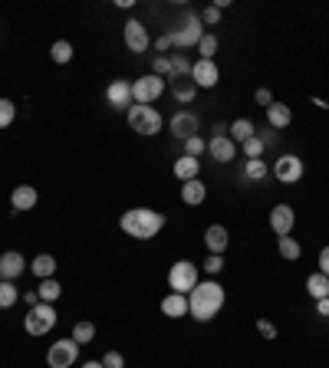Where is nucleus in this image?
Wrapping results in <instances>:
<instances>
[{"instance_id":"44","label":"nucleus","mask_w":329,"mask_h":368,"mask_svg":"<svg viewBox=\"0 0 329 368\" xmlns=\"http://www.w3.org/2000/svg\"><path fill=\"white\" fill-rule=\"evenodd\" d=\"M171 46H175V43H171V33H162L158 40H155V49H158V53H164V49H171Z\"/></svg>"},{"instance_id":"41","label":"nucleus","mask_w":329,"mask_h":368,"mask_svg":"<svg viewBox=\"0 0 329 368\" xmlns=\"http://www.w3.org/2000/svg\"><path fill=\"white\" fill-rule=\"evenodd\" d=\"M201 23H204V26H217V23H221V10H217V7H208V10L201 13Z\"/></svg>"},{"instance_id":"12","label":"nucleus","mask_w":329,"mask_h":368,"mask_svg":"<svg viewBox=\"0 0 329 368\" xmlns=\"http://www.w3.org/2000/svg\"><path fill=\"white\" fill-rule=\"evenodd\" d=\"M148 30H145V23L141 20H129L125 23V46H129L132 53H145L148 49Z\"/></svg>"},{"instance_id":"21","label":"nucleus","mask_w":329,"mask_h":368,"mask_svg":"<svg viewBox=\"0 0 329 368\" xmlns=\"http://www.w3.org/2000/svg\"><path fill=\"white\" fill-rule=\"evenodd\" d=\"M198 171H201V161L191 158V155H185V158L175 161V178L181 184H185V181H194V178H198Z\"/></svg>"},{"instance_id":"14","label":"nucleus","mask_w":329,"mask_h":368,"mask_svg":"<svg viewBox=\"0 0 329 368\" xmlns=\"http://www.w3.org/2000/svg\"><path fill=\"white\" fill-rule=\"evenodd\" d=\"M24 270H26L24 253H17V250L0 253V279H17Z\"/></svg>"},{"instance_id":"33","label":"nucleus","mask_w":329,"mask_h":368,"mask_svg":"<svg viewBox=\"0 0 329 368\" xmlns=\"http://www.w3.org/2000/svg\"><path fill=\"white\" fill-rule=\"evenodd\" d=\"M198 53H201V59H214V53H217V36H214V33H204V36H201Z\"/></svg>"},{"instance_id":"45","label":"nucleus","mask_w":329,"mask_h":368,"mask_svg":"<svg viewBox=\"0 0 329 368\" xmlns=\"http://www.w3.org/2000/svg\"><path fill=\"white\" fill-rule=\"evenodd\" d=\"M319 273L329 276V247H323V250H319Z\"/></svg>"},{"instance_id":"24","label":"nucleus","mask_w":329,"mask_h":368,"mask_svg":"<svg viewBox=\"0 0 329 368\" xmlns=\"http://www.w3.org/2000/svg\"><path fill=\"white\" fill-rule=\"evenodd\" d=\"M306 289H309V296L316 299V302H319V299H326V296H329V276H323V273L316 270V273L306 279Z\"/></svg>"},{"instance_id":"2","label":"nucleus","mask_w":329,"mask_h":368,"mask_svg":"<svg viewBox=\"0 0 329 368\" xmlns=\"http://www.w3.org/2000/svg\"><path fill=\"white\" fill-rule=\"evenodd\" d=\"M118 227L125 230L129 237H135V240H152V237H158V230L164 227V214L152 210V207H132V210L122 214Z\"/></svg>"},{"instance_id":"34","label":"nucleus","mask_w":329,"mask_h":368,"mask_svg":"<svg viewBox=\"0 0 329 368\" xmlns=\"http://www.w3.org/2000/svg\"><path fill=\"white\" fill-rule=\"evenodd\" d=\"M171 76H191V63L185 53H175V56H171ZM171 76H168V79H171Z\"/></svg>"},{"instance_id":"35","label":"nucleus","mask_w":329,"mask_h":368,"mask_svg":"<svg viewBox=\"0 0 329 368\" xmlns=\"http://www.w3.org/2000/svg\"><path fill=\"white\" fill-rule=\"evenodd\" d=\"M13 118H17V105L10 99H0V128L13 125Z\"/></svg>"},{"instance_id":"46","label":"nucleus","mask_w":329,"mask_h":368,"mask_svg":"<svg viewBox=\"0 0 329 368\" xmlns=\"http://www.w3.org/2000/svg\"><path fill=\"white\" fill-rule=\"evenodd\" d=\"M26 302H30V309H33V306H36V302H40V293H36V289H30V293H26Z\"/></svg>"},{"instance_id":"43","label":"nucleus","mask_w":329,"mask_h":368,"mask_svg":"<svg viewBox=\"0 0 329 368\" xmlns=\"http://www.w3.org/2000/svg\"><path fill=\"white\" fill-rule=\"evenodd\" d=\"M254 99H257V105H263V109H270V105H273L270 89H257V92H254Z\"/></svg>"},{"instance_id":"3","label":"nucleus","mask_w":329,"mask_h":368,"mask_svg":"<svg viewBox=\"0 0 329 368\" xmlns=\"http://www.w3.org/2000/svg\"><path fill=\"white\" fill-rule=\"evenodd\" d=\"M162 112L152 105H129V128L139 135H158L162 132Z\"/></svg>"},{"instance_id":"20","label":"nucleus","mask_w":329,"mask_h":368,"mask_svg":"<svg viewBox=\"0 0 329 368\" xmlns=\"http://www.w3.org/2000/svg\"><path fill=\"white\" fill-rule=\"evenodd\" d=\"M227 227H221V224H211V227L204 230V243H208V250L211 253H224L227 250Z\"/></svg>"},{"instance_id":"15","label":"nucleus","mask_w":329,"mask_h":368,"mask_svg":"<svg viewBox=\"0 0 329 368\" xmlns=\"http://www.w3.org/2000/svg\"><path fill=\"white\" fill-rule=\"evenodd\" d=\"M36 201H40V194H36L33 184H20V187H13V194H10L13 214H20V210H33Z\"/></svg>"},{"instance_id":"22","label":"nucleus","mask_w":329,"mask_h":368,"mask_svg":"<svg viewBox=\"0 0 329 368\" xmlns=\"http://www.w3.org/2000/svg\"><path fill=\"white\" fill-rule=\"evenodd\" d=\"M204 197H208V187H204L198 178H194V181H185V184H181V201H185V204L194 207V204H201Z\"/></svg>"},{"instance_id":"38","label":"nucleus","mask_w":329,"mask_h":368,"mask_svg":"<svg viewBox=\"0 0 329 368\" xmlns=\"http://www.w3.org/2000/svg\"><path fill=\"white\" fill-rule=\"evenodd\" d=\"M152 72H155V76H162V79H164V76H171V59H168V56H155Z\"/></svg>"},{"instance_id":"1","label":"nucleus","mask_w":329,"mask_h":368,"mask_svg":"<svg viewBox=\"0 0 329 368\" xmlns=\"http://www.w3.org/2000/svg\"><path fill=\"white\" fill-rule=\"evenodd\" d=\"M224 299H227V296H224L221 283H214V279L198 283V286L188 293V312L198 322H208V319H214V316L224 309Z\"/></svg>"},{"instance_id":"13","label":"nucleus","mask_w":329,"mask_h":368,"mask_svg":"<svg viewBox=\"0 0 329 368\" xmlns=\"http://www.w3.org/2000/svg\"><path fill=\"white\" fill-rule=\"evenodd\" d=\"M106 99L112 109H125L129 112L132 105V82L129 79H112V86L106 89Z\"/></svg>"},{"instance_id":"19","label":"nucleus","mask_w":329,"mask_h":368,"mask_svg":"<svg viewBox=\"0 0 329 368\" xmlns=\"http://www.w3.org/2000/svg\"><path fill=\"white\" fill-rule=\"evenodd\" d=\"M162 312L168 319H181V316H188V296H181V293H168L162 299Z\"/></svg>"},{"instance_id":"7","label":"nucleus","mask_w":329,"mask_h":368,"mask_svg":"<svg viewBox=\"0 0 329 368\" xmlns=\"http://www.w3.org/2000/svg\"><path fill=\"white\" fill-rule=\"evenodd\" d=\"M76 358H79V342H72V339H59V342L49 345L47 365L49 368H70Z\"/></svg>"},{"instance_id":"26","label":"nucleus","mask_w":329,"mask_h":368,"mask_svg":"<svg viewBox=\"0 0 329 368\" xmlns=\"http://www.w3.org/2000/svg\"><path fill=\"white\" fill-rule=\"evenodd\" d=\"M53 273H56V260H53L49 253H40V256H33V276H40V279H49Z\"/></svg>"},{"instance_id":"5","label":"nucleus","mask_w":329,"mask_h":368,"mask_svg":"<svg viewBox=\"0 0 329 368\" xmlns=\"http://www.w3.org/2000/svg\"><path fill=\"white\" fill-rule=\"evenodd\" d=\"M53 325H56V309H53V302H36L24 319V329L30 335H47Z\"/></svg>"},{"instance_id":"17","label":"nucleus","mask_w":329,"mask_h":368,"mask_svg":"<svg viewBox=\"0 0 329 368\" xmlns=\"http://www.w3.org/2000/svg\"><path fill=\"white\" fill-rule=\"evenodd\" d=\"M208 151H211V158H214V161L227 164V161H234L237 145L231 141V135H214L211 141H208Z\"/></svg>"},{"instance_id":"25","label":"nucleus","mask_w":329,"mask_h":368,"mask_svg":"<svg viewBox=\"0 0 329 368\" xmlns=\"http://www.w3.org/2000/svg\"><path fill=\"white\" fill-rule=\"evenodd\" d=\"M257 135V132H254V122H250V118H237V122H231V141H240V145H244L247 138H254Z\"/></svg>"},{"instance_id":"16","label":"nucleus","mask_w":329,"mask_h":368,"mask_svg":"<svg viewBox=\"0 0 329 368\" xmlns=\"http://www.w3.org/2000/svg\"><path fill=\"white\" fill-rule=\"evenodd\" d=\"M171 135L175 138H181V141H188L191 135H198V118L191 112H178V115H171Z\"/></svg>"},{"instance_id":"36","label":"nucleus","mask_w":329,"mask_h":368,"mask_svg":"<svg viewBox=\"0 0 329 368\" xmlns=\"http://www.w3.org/2000/svg\"><path fill=\"white\" fill-rule=\"evenodd\" d=\"M263 148H267V145H263V138H260V135H254V138H247V141H244V155H247V158H260Z\"/></svg>"},{"instance_id":"8","label":"nucleus","mask_w":329,"mask_h":368,"mask_svg":"<svg viewBox=\"0 0 329 368\" xmlns=\"http://www.w3.org/2000/svg\"><path fill=\"white\" fill-rule=\"evenodd\" d=\"M201 36H204V23L191 17V20H185L178 30H171V43H175L178 49H188V46L201 43Z\"/></svg>"},{"instance_id":"37","label":"nucleus","mask_w":329,"mask_h":368,"mask_svg":"<svg viewBox=\"0 0 329 368\" xmlns=\"http://www.w3.org/2000/svg\"><path fill=\"white\" fill-rule=\"evenodd\" d=\"M201 151H208V141L201 135H191L188 141H185V155H191V158H198Z\"/></svg>"},{"instance_id":"40","label":"nucleus","mask_w":329,"mask_h":368,"mask_svg":"<svg viewBox=\"0 0 329 368\" xmlns=\"http://www.w3.org/2000/svg\"><path fill=\"white\" fill-rule=\"evenodd\" d=\"M102 365L106 368H125V358H122V352H106V355H102Z\"/></svg>"},{"instance_id":"29","label":"nucleus","mask_w":329,"mask_h":368,"mask_svg":"<svg viewBox=\"0 0 329 368\" xmlns=\"http://www.w3.org/2000/svg\"><path fill=\"white\" fill-rule=\"evenodd\" d=\"M244 178H247V181H260V178H267V161H263V158H247Z\"/></svg>"},{"instance_id":"9","label":"nucleus","mask_w":329,"mask_h":368,"mask_svg":"<svg viewBox=\"0 0 329 368\" xmlns=\"http://www.w3.org/2000/svg\"><path fill=\"white\" fill-rule=\"evenodd\" d=\"M273 174H277V181H283V184H296L303 178V158H300V155H280L277 164H273Z\"/></svg>"},{"instance_id":"28","label":"nucleus","mask_w":329,"mask_h":368,"mask_svg":"<svg viewBox=\"0 0 329 368\" xmlns=\"http://www.w3.org/2000/svg\"><path fill=\"white\" fill-rule=\"evenodd\" d=\"M70 339H72V342H79V345H89L95 339V325H93V322H76Z\"/></svg>"},{"instance_id":"32","label":"nucleus","mask_w":329,"mask_h":368,"mask_svg":"<svg viewBox=\"0 0 329 368\" xmlns=\"http://www.w3.org/2000/svg\"><path fill=\"white\" fill-rule=\"evenodd\" d=\"M300 253H303V247H300L293 237H280V256L283 260H300Z\"/></svg>"},{"instance_id":"10","label":"nucleus","mask_w":329,"mask_h":368,"mask_svg":"<svg viewBox=\"0 0 329 368\" xmlns=\"http://www.w3.org/2000/svg\"><path fill=\"white\" fill-rule=\"evenodd\" d=\"M191 79L198 89H214L217 82H221V69L214 59H198L194 66H191Z\"/></svg>"},{"instance_id":"4","label":"nucleus","mask_w":329,"mask_h":368,"mask_svg":"<svg viewBox=\"0 0 329 368\" xmlns=\"http://www.w3.org/2000/svg\"><path fill=\"white\" fill-rule=\"evenodd\" d=\"M168 286H171V293L188 296L191 289L198 286V266L191 263V260H175L171 270H168Z\"/></svg>"},{"instance_id":"31","label":"nucleus","mask_w":329,"mask_h":368,"mask_svg":"<svg viewBox=\"0 0 329 368\" xmlns=\"http://www.w3.org/2000/svg\"><path fill=\"white\" fill-rule=\"evenodd\" d=\"M36 293H40V302H56L59 293H63V286H59L56 279L49 276V279H43V283H40V289H36Z\"/></svg>"},{"instance_id":"47","label":"nucleus","mask_w":329,"mask_h":368,"mask_svg":"<svg viewBox=\"0 0 329 368\" xmlns=\"http://www.w3.org/2000/svg\"><path fill=\"white\" fill-rule=\"evenodd\" d=\"M316 309H319V316H329V296H326V299H319Z\"/></svg>"},{"instance_id":"6","label":"nucleus","mask_w":329,"mask_h":368,"mask_svg":"<svg viewBox=\"0 0 329 368\" xmlns=\"http://www.w3.org/2000/svg\"><path fill=\"white\" fill-rule=\"evenodd\" d=\"M162 92H164V79L155 76V72H148V76H141V79L132 82V105H148V102H155Z\"/></svg>"},{"instance_id":"48","label":"nucleus","mask_w":329,"mask_h":368,"mask_svg":"<svg viewBox=\"0 0 329 368\" xmlns=\"http://www.w3.org/2000/svg\"><path fill=\"white\" fill-rule=\"evenodd\" d=\"M82 368H106V365H102V362H86Z\"/></svg>"},{"instance_id":"42","label":"nucleus","mask_w":329,"mask_h":368,"mask_svg":"<svg viewBox=\"0 0 329 368\" xmlns=\"http://www.w3.org/2000/svg\"><path fill=\"white\" fill-rule=\"evenodd\" d=\"M257 332L263 335V339H277V325H273V322H267V319H260L257 322Z\"/></svg>"},{"instance_id":"30","label":"nucleus","mask_w":329,"mask_h":368,"mask_svg":"<svg viewBox=\"0 0 329 368\" xmlns=\"http://www.w3.org/2000/svg\"><path fill=\"white\" fill-rule=\"evenodd\" d=\"M49 56H53V63H59V66H63V63H70V59H72V43H70V40H56V43L49 46Z\"/></svg>"},{"instance_id":"27","label":"nucleus","mask_w":329,"mask_h":368,"mask_svg":"<svg viewBox=\"0 0 329 368\" xmlns=\"http://www.w3.org/2000/svg\"><path fill=\"white\" fill-rule=\"evenodd\" d=\"M20 299V289L13 286V279H0V309H10Z\"/></svg>"},{"instance_id":"18","label":"nucleus","mask_w":329,"mask_h":368,"mask_svg":"<svg viewBox=\"0 0 329 368\" xmlns=\"http://www.w3.org/2000/svg\"><path fill=\"white\" fill-rule=\"evenodd\" d=\"M168 86H171V95H175L178 102H185L188 105L194 95H198V86H194V79L191 76H171L168 79Z\"/></svg>"},{"instance_id":"11","label":"nucleus","mask_w":329,"mask_h":368,"mask_svg":"<svg viewBox=\"0 0 329 368\" xmlns=\"http://www.w3.org/2000/svg\"><path fill=\"white\" fill-rule=\"evenodd\" d=\"M293 220H296V214H293V207H290V204H277L270 210V227H273V233H277V237H290Z\"/></svg>"},{"instance_id":"23","label":"nucleus","mask_w":329,"mask_h":368,"mask_svg":"<svg viewBox=\"0 0 329 368\" xmlns=\"http://www.w3.org/2000/svg\"><path fill=\"white\" fill-rule=\"evenodd\" d=\"M290 118H293V115H290V105L273 102L270 109H267V122H270L273 128H286L290 125Z\"/></svg>"},{"instance_id":"39","label":"nucleus","mask_w":329,"mask_h":368,"mask_svg":"<svg viewBox=\"0 0 329 368\" xmlns=\"http://www.w3.org/2000/svg\"><path fill=\"white\" fill-rule=\"evenodd\" d=\"M204 270H208V273H221L224 270V256L221 253H208V260H204Z\"/></svg>"}]
</instances>
